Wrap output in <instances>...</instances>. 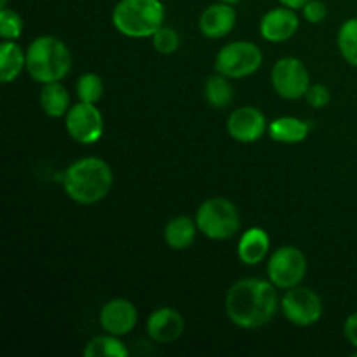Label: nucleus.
<instances>
[{
  "label": "nucleus",
  "mask_w": 357,
  "mask_h": 357,
  "mask_svg": "<svg viewBox=\"0 0 357 357\" xmlns=\"http://www.w3.org/2000/svg\"><path fill=\"white\" fill-rule=\"evenodd\" d=\"M278 288L260 278H246L234 282L225 296V312L236 326L258 330L271 323L278 314Z\"/></svg>",
  "instance_id": "obj_1"
},
{
  "label": "nucleus",
  "mask_w": 357,
  "mask_h": 357,
  "mask_svg": "<svg viewBox=\"0 0 357 357\" xmlns=\"http://www.w3.org/2000/svg\"><path fill=\"white\" fill-rule=\"evenodd\" d=\"M114 187V171L100 157H82L63 173V188L73 202L82 206L96 204L110 194Z\"/></svg>",
  "instance_id": "obj_2"
},
{
  "label": "nucleus",
  "mask_w": 357,
  "mask_h": 357,
  "mask_svg": "<svg viewBox=\"0 0 357 357\" xmlns=\"http://www.w3.org/2000/svg\"><path fill=\"white\" fill-rule=\"evenodd\" d=\"M72 70V52L61 38L42 35L26 49V72L38 84L61 82Z\"/></svg>",
  "instance_id": "obj_3"
},
{
  "label": "nucleus",
  "mask_w": 357,
  "mask_h": 357,
  "mask_svg": "<svg viewBox=\"0 0 357 357\" xmlns=\"http://www.w3.org/2000/svg\"><path fill=\"white\" fill-rule=\"evenodd\" d=\"M166 20V7L160 0H119L112 9V24L129 38L153 37Z\"/></svg>",
  "instance_id": "obj_4"
},
{
  "label": "nucleus",
  "mask_w": 357,
  "mask_h": 357,
  "mask_svg": "<svg viewBox=\"0 0 357 357\" xmlns=\"http://www.w3.org/2000/svg\"><path fill=\"white\" fill-rule=\"evenodd\" d=\"M199 232L211 241H229L241 230L237 206L225 197L206 199L195 213Z\"/></svg>",
  "instance_id": "obj_5"
},
{
  "label": "nucleus",
  "mask_w": 357,
  "mask_h": 357,
  "mask_svg": "<svg viewBox=\"0 0 357 357\" xmlns=\"http://www.w3.org/2000/svg\"><path fill=\"white\" fill-rule=\"evenodd\" d=\"M264 52L255 42H229L218 51L215 58V70L229 79H244L260 70Z\"/></svg>",
  "instance_id": "obj_6"
},
{
  "label": "nucleus",
  "mask_w": 357,
  "mask_h": 357,
  "mask_svg": "<svg viewBox=\"0 0 357 357\" xmlns=\"http://www.w3.org/2000/svg\"><path fill=\"white\" fill-rule=\"evenodd\" d=\"M307 271H309V261L305 253L296 246H281L268 258V281L282 291L302 284Z\"/></svg>",
  "instance_id": "obj_7"
},
{
  "label": "nucleus",
  "mask_w": 357,
  "mask_h": 357,
  "mask_svg": "<svg viewBox=\"0 0 357 357\" xmlns=\"http://www.w3.org/2000/svg\"><path fill=\"white\" fill-rule=\"evenodd\" d=\"M271 82L278 96L291 101L300 100V98H305L310 87L309 68L302 59L284 56L272 66Z\"/></svg>",
  "instance_id": "obj_8"
},
{
  "label": "nucleus",
  "mask_w": 357,
  "mask_h": 357,
  "mask_svg": "<svg viewBox=\"0 0 357 357\" xmlns=\"http://www.w3.org/2000/svg\"><path fill=\"white\" fill-rule=\"evenodd\" d=\"M65 128L73 142L80 145H94L103 136V114L96 105L79 101L77 105H72L65 115Z\"/></svg>",
  "instance_id": "obj_9"
},
{
  "label": "nucleus",
  "mask_w": 357,
  "mask_h": 357,
  "mask_svg": "<svg viewBox=\"0 0 357 357\" xmlns=\"http://www.w3.org/2000/svg\"><path fill=\"white\" fill-rule=\"evenodd\" d=\"M281 310L286 321L300 328H307L316 324L323 317V302L321 296L310 288L295 286L286 289L281 298Z\"/></svg>",
  "instance_id": "obj_10"
},
{
  "label": "nucleus",
  "mask_w": 357,
  "mask_h": 357,
  "mask_svg": "<svg viewBox=\"0 0 357 357\" xmlns=\"http://www.w3.org/2000/svg\"><path fill=\"white\" fill-rule=\"evenodd\" d=\"M267 117L257 107H239L227 119V131L230 138L239 143H255L267 132Z\"/></svg>",
  "instance_id": "obj_11"
},
{
  "label": "nucleus",
  "mask_w": 357,
  "mask_h": 357,
  "mask_svg": "<svg viewBox=\"0 0 357 357\" xmlns=\"http://www.w3.org/2000/svg\"><path fill=\"white\" fill-rule=\"evenodd\" d=\"M300 28V17L295 9H289L286 6L274 7L267 10L260 20V35L264 40L271 44H281L295 37Z\"/></svg>",
  "instance_id": "obj_12"
},
{
  "label": "nucleus",
  "mask_w": 357,
  "mask_h": 357,
  "mask_svg": "<svg viewBox=\"0 0 357 357\" xmlns=\"http://www.w3.org/2000/svg\"><path fill=\"white\" fill-rule=\"evenodd\" d=\"M138 324V309L128 298H114L100 310V326L105 333L124 337Z\"/></svg>",
  "instance_id": "obj_13"
},
{
  "label": "nucleus",
  "mask_w": 357,
  "mask_h": 357,
  "mask_svg": "<svg viewBox=\"0 0 357 357\" xmlns=\"http://www.w3.org/2000/svg\"><path fill=\"white\" fill-rule=\"evenodd\" d=\"M185 331V319L180 310L173 307H160L146 319V335L155 344H174Z\"/></svg>",
  "instance_id": "obj_14"
},
{
  "label": "nucleus",
  "mask_w": 357,
  "mask_h": 357,
  "mask_svg": "<svg viewBox=\"0 0 357 357\" xmlns=\"http://www.w3.org/2000/svg\"><path fill=\"white\" fill-rule=\"evenodd\" d=\"M237 23V10L234 9L232 3L215 2L206 7L199 17V30L206 38H218L227 37L234 30Z\"/></svg>",
  "instance_id": "obj_15"
},
{
  "label": "nucleus",
  "mask_w": 357,
  "mask_h": 357,
  "mask_svg": "<svg viewBox=\"0 0 357 357\" xmlns=\"http://www.w3.org/2000/svg\"><path fill=\"white\" fill-rule=\"evenodd\" d=\"M271 251V237L261 227H251L241 234L237 243V257L248 267L261 264Z\"/></svg>",
  "instance_id": "obj_16"
},
{
  "label": "nucleus",
  "mask_w": 357,
  "mask_h": 357,
  "mask_svg": "<svg viewBox=\"0 0 357 357\" xmlns=\"http://www.w3.org/2000/svg\"><path fill=\"white\" fill-rule=\"evenodd\" d=\"M267 135L278 143L296 145L309 138L310 124L293 115H284V117H278L268 122Z\"/></svg>",
  "instance_id": "obj_17"
},
{
  "label": "nucleus",
  "mask_w": 357,
  "mask_h": 357,
  "mask_svg": "<svg viewBox=\"0 0 357 357\" xmlns=\"http://www.w3.org/2000/svg\"><path fill=\"white\" fill-rule=\"evenodd\" d=\"M199 227L190 216H174L164 229V241L174 251H185L195 243Z\"/></svg>",
  "instance_id": "obj_18"
},
{
  "label": "nucleus",
  "mask_w": 357,
  "mask_h": 357,
  "mask_svg": "<svg viewBox=\"0 0 357 357\" xmlns=\"http://www.w3.org/2000/svg\"><path fill=\"white\" fill-rule=\"evenodd\" d=\"M26 70V51L16 40H2L0 44V80L10 84Z\"/></svg>",
  "instance_id": "obj_19"
},
{
  "label": "nucleus",
  "mask_w": 357,
  "mask_h": 357,
  "mask_svg": "<svg viewBox=\"0 0 357 357\" xmlns=\"http://www.w3.org/2000/svg\"><path fill=\"white\" fill-rule=\"evenodd\" d=\"M42 112L51 119L65 117L70 110V93L61 82H49L44 84L38 96Z\"/></svg>",
  "instance_id": "obj_20"
},
{
  "label": "nucleus",
  "mask_w": 357,
  "mask_h": 357,
  "mask_svg": "<svg viewBox=\"0 0 357 357\" xmlns=\"http://www.w3.org/2000/svg\"><path fill=\"white\" fill-rule=\"evenodd\" d=\"M204 98L213 108H227L234 100V87L229 77L216 72L204 84Z\"/></svg>",
  "instance_id": "obj_21"
},
{
  "label": "nucleus",
  "mask_w": 357,
  "mask_h": 357,
  "mask_svg": "<svg viewBox=\"0 0 357 357\" xmlns=\"http://www.w3.org/2000/svg\"><path fill=\"white\" fill-rule=\"evenodd\" d=\"M84 356L86 357H128L129 351L126 347L121 337L115 335L105 333L100 337H94L93 340L87 342L86 349H84Z\"/></svg>",
  "instance_id": "obj_22"
},
{
  "label": "nucleus",
  "mask_w": 357,
  "mask_h": 357,
  "mask_svg": "<svg viewBox=\"0 0 357 357\" xmlns=\"http://www.w3.org/2000/svg\"><path fill=\"white\" fill-rule=\"evenodd\" d=\"M337 44L342 58L357 68V17H349L340 24Z\"/></svg>",
  "instance_id": "obj_23"
},
{
  "label": "nucleus",
  "mask_w": 357,
  "mask_h": 357,
  "mask_svg": "<svg viewBox=\"0 0 357 357\" xmlns=\"http://www.w3.org/2000/svg\"><path fill=\"white\" fill-rule=\"evenodd\" d=\"M75 91L79 101L96 105L98 101L101 100V96H103V80H101V77L94 72L82 73V75L79 77V80H77Z\"/></svg>",
  "instance_id": "obj_24"
},
{
  "label": "nucleus",
  "mask_w": 357,
  "mask_h": 357,
  "mask_svg": "<svg viewBox=\"0 0 357 357\" xmlns=\"http://www.w3.org/2000/svg\"><path fill=\"white\" fill-rule=\"evenodd\" d=\"M23 17L9 7H0V35L2 40H17L23 35Z\"/></svg>",
  "instance_id": "obj_25"
},
{
  "label": "nucleus",
  "mask_w": 357,
  "mask_h": 357,
  "mask_svg": "<svg viewBox=\"0 0 357 357\" xmlns=\"http://www.w3.org/2000/svg\"><path fill=\"white\" fill-rule=\"evenodd\" d=\"M152 42H153V47H155V51L159 52V54H164V56L174 54V52L180 49V44H181L180 33H178V31L171 26H160L159 30L153 33Z\"/></svg>",
  "instance_id": "obj_26"
},
{
  "label": "nucleus",
  "mask_w": 357,
  "mask_h": 357,
  "mask_svg": "<svg viewBox=\"0 0 357 357\" xmlns=\"http://www.w3.org/2000/svg\"><path fill=\"white\" fill-rule=\"evenodd\" d=\"M302 16L303 20L310 24L323 23L328 16V6L323 0H309V2L302 7Z\"/></svg>",
  "instance_id": "obj_27"
},
{
  "label": "nucleus",
  "mask_w": 357,
  "mask_h": 357,
  "mask_svg": "<svg viewBox=\"0 0 357 357\" xmlns=\"http://www.w3.org/2000/svg\"><path fill=\"white\" fill-rule=\"evenodd\" d=\"M305 100L312 108H324L330 105L331 91L324 84H310Z\"/></svg>",
  "instance_id": "obj_28"
},
{
  "label": "nucleus",
  "mask_w": 357,
  "mask_h": 357,
  "mask_svg": "<svg viewBox=\"0 0 357 357\" xmlns=\"http://www.w3.org/2000/svg\"><path fill=\"white\" fill-rule=\"evenodd\" d=\"M344 337L352 347L357 349V312H352L344 323Z\"/></svg>",
  "instance_id": "obj_29"
},
{
  "label": "nucleus",
  "mask_w": 357,
  "mask_h": 357,
  "mask_svg": "<svg viewBox=\"0 0 357 357\" xmlns=\"http://www.w3.org/2000/svg\"><path fill=\"white\" fill-rule=\"evenodd\" d=\"M281 6H286L289 7V9H295V10H302V7L305 6L309 0H278Z\"/></svg>",
  "instance_id": "obj_30"
},
{
  "label": "nucleus",
  "mask_w": 357,
  "mask_h": 357,
  "mask_svg": "<svg viewBox=\"0 0 357 357\" xmlns=\"http://www.w3.org/2000/svg\"><path fill=\"white\" fill-rule=\"evenodd\" d=\"M216 2H225V3H232V6H236V3H239L241 0H216Z\"/></svg>",
  "instance_id": "obj_31"
},
{
  "label": "nucleus",
  "mask_w": 357,
  "mask_h": 357,
  "mask_svg": "<svg viewBox=\"0 0 357 357\" xmlns=\"http://www.w3.org/2000/svg\"><path fill=\"white\" fill-rule=\"evenodd\" d=\"M7 2H9V0H0V7H7Z\"/></svg>",
  "instance_id": "obj_32"
},
{
  "label": "nucleus",
  "mask_w": 357,
  "mask_h": 357,
  "mask_svg": "<svg viewBox=\"0 0 357 357\" xmlns=\"http://www.w3.org/2000/svg\"><path fill=\"white\" fill-rule=\"evenodd\" d=\"M352 356H354V357H357V349H356V351H354V354H352Z\"/></svg>",
  "instance_id": "obj_33"
}]
</instances>
